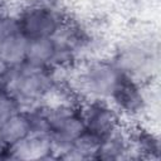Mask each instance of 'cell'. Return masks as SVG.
Listing matches in <instances>:
<instances>
[{
	"instance_id": "cell-8",
	"label": "cell",
	"mask_w": 161,
	"mask_h": 161,
	"mask_svg": "<svg viewBox=\"0 0 161 161\" xmlns=\"http://www.w3.org/2000/svg\"><path fill=\"white\" fill-rule=\"evenodd\" d=\"M130 158H136V156L132 148L130 132L123 126L101 140L96 160L118 161Z\"/></svg>"
},
{
	"instance_id": "cell-1",
	"label": "cell",
	"mask_w": 161,
	"mask_h": 161,
	"mask_svg": "<svg viewBox=\"0 0 161 161\" xmlns=\"http://www.w3.org/2000/svg\"><path fill=\"white\" fill-rule=\"evenodd\" d=\"M57 72L29 64L11 67L3 88L10 93L23 109L42 104L55 88Z\"/></svg>"
},
{
	"instance_id": "cell-3",
	"label": "cell",
	"mask_w": 161,
	"mask_h": 161,
	"mask_svg": "<svg viewBox=\"0 0 161 161\" xmlns=\"http://www.w3.org/2000/svg\"><path fill=\"white\" fill-rule=\"evenodd\" d=\"M121 75V72L111 59H98L87 63L75 77L74 86H70L75 94L87 99H104L109 96Z\"/></svg>"
},
{
	"instance_id": "cell-5",
	"label": "cell",
	"mask_w": 161,
	"mask_h": 161,
	"mask_svg": "<svg viewBox=\"0 0 161 161\" xmlns=\"http://www.w3.org/2000/svg\"><path fill=\"white\" fill-rule=\"evenodd\" d=\"M82 117L86 131L99 140L118 130L122 125V116L104 99H87L80 103Z\"/></svg>"
},
{
	"instance_id": "cell-14",
	"label": "cell",
	"mask_w": 161,
	"mask_h": 161,
	"mask_svg": "<svg viewBox=\"0 0 161 161\" xmlns=\"http://www.w3.org/2000/svg\"><path fill=\"white\" fill-rule=\"evenodd\" d=\"M29 40L18 33L3 43H0V58L4 59L10 67H19L25 63Z\"/></svg>"
},
{
	"instance_id": "cell-13",
	"label": "cell",
	"mask_w": 161,
	"mask_h": 161,
	"mask_svg": "<svg viewBox=\"0 0 161 161\" xmlns=\"http://www.w3.org/2000/svg\"><path fill=\"white\" fill-rule=\"evenodd\" d=\"M55 48L57 44L54 38H42V39L29 40L25 64L39 68H50L55 54Z\"/></svg>"
},
{
	"instance_id": "cell-15",
	"label": "cell",
	"mask_w": 161,
	"mask_h": 161,
	"mask_svg": "<svg viewBox=\"0 0 161 161\" xmlns=\"http://www.w3.org/2000/svg\"><path fill=\"white\" fill-rule=\"evenodd\" d=\"M18 33H20L18 16L0 11V43Z\"/></svg>"
},
{
	"instance_id": "cell-4",
	"label": "cell",
	"mask_w": 161,
	"mask_h": 161,
	"mask_svg": "<svg viewBox=\"0 0 161 161\" xmlns=\"http://www.w3.org/2000/svg\"><path fill=\"white\" fill-rule=\"evenodd\" d=\"M16 16L19 30L28 40L54 38L65 23L59 10L52 4L25 5Z\"/></svg>"
},
{
	"instance_id": "cell-7",
	"label": "cell",
	"mask_w": 161,
	"mask_h": 161,
	"mask_svg": "<svg viewBox=\"0 0 161 161\" xmlns=\"http://www.w3.org/2000/svg\"><path fill=\"white\" fill-rule=\"evenodd\" d=\"M111 60L122 74L140 82L141 84L151 75V53L148 49L138 44H130L121 48Z\"/></svg>"
},
{
	"instance_id": "cell-11",
	"label": "cell",
	"mask_w": 161,
	"mask_h": 161,
	"mask_svg": "<svg viewBox=\"0 0 161 161\" xmlns=\"http://www.w3.org/2000/svg\"><path fill=\"white\" fill-rule=\"evenodd\" d=\"M132 148L136 158H158L160 157V140L150 130L142 126H135L128 130Z\"/></svg>"
},
{
	"instance_id": "cell-6",
	"label": "cell",
	"mask_w": 161,
	"mask_h": 161,
	"mask_svg": "<svg viewBox=\"0 0 161 161\" xmlns=\"http://www.w3.org/2000/svg\"><path fill=\"white\" fill-rule=\"evenodd\" d=\"M108 102L123 117H137L147 106V98L140 82L121 73Z\"/></svg>"
},
{
	"instance_id": "cell-2",
	"label": "cell",
	"mask_w": 161,
	"mask_h": 161,
	"mask_svg": "<svg viewBox=\"0 0 161 161\" xmlns=\"http://www.w3.org/2000/svg\"><path fill=\"white\" fill-rule=\"evenodd\" d=\"M45 111L49 121V137L53 145L54 158H57L86 130L80 103L58 102L55 104H45Z\"/></svg>"
},
{
	"instance_id": "cell-10",
	"label": "cell",
	"mask_w": 161,
	"mask_h": 161,
	"mask_svg": "<svg viewBox=\"0 0 161 161\" xmlns=\"http://www.w3.org/2000/svg\"><path fill=\"white\" fill-rule=\"evenodd\" d=\"M30 133L28 113L25 109H20L0 123V146L11 148Z\"/></svg>"
},
{
	"instance_id": "cell-9",
	"label": "cell",
	"mask_w": 161,
	"mask_h": 161,
	"mask_svg": "<svg viewBox=\"0 0 161 161\" xmlns=\"http://www.w3.org/2000/svg\"><path fill=\"white\" fill-rule=\"evenodd\" d=\"M11 160H49L54 158L53 145L49 135L30 133L10 148Z\"/></svg>"
},
{
	"instance_id": "cell-17",
	"label": "cell",
	"mask_w": 161,
	"mask_h": 161,
	"mask_svg": "<svg viewBox=\"0 0 161 161\" xmlns=\"http://www.w3.org/2000/svg\"><path fill=\"white\" fill-rule=\"evenodd\" d=\"M10 69H11V67H10L4 59L0 58V87H1V88H3L5 80H6L8 75H9Z\"/></svg>"
},
{
	"instance_id": "cell-18",
	"label": "cell",
	"mask_w": 161,
	"mask_h": 161,
	"mask_svg": "<svg viewBox=\"0 0 161 161\" xmlns=\"http://www.w3.org/2000/svg\"><path fill=\"white\" fill-rule=\"evenodd\" d=\"M1 89H3V88H1V87H0V91H1Z\"/></svg>"
},
{
	"instance_id": "cell-12",
	"label": "cell",
	"mask_w": 161,
	"mask_h": 161,
	"mask_svg": "<svg viewBox=\"0 0 161 161\" xmlns=\"http://www.w3.org/2000/svg\"><path fill=\"white\" fill-rule=\"evenodd\" d=\"M101 140L88 131H83L72 145L57 158L60 160H96Z\"/></svg>"
},
{
	"instance_id": "cell-16",
	"label": "cell",
	"mask_w": 161,
	"mask_h": 161,
	"mask_svg": "<svg viewBox=\"0 0 161 161\" xmlns=\"http://www.w3.org/2000/svg\"><path fill=\"white\" fill-rule=\"evenodd\" d=\"M20 109L23 108L20 107L19 102L3 88L0 91V123H3L6 118H9Z\"/></svg>"
}]
</instances>
